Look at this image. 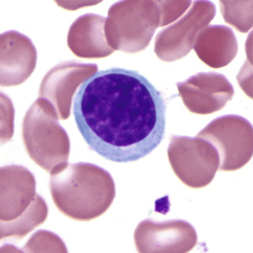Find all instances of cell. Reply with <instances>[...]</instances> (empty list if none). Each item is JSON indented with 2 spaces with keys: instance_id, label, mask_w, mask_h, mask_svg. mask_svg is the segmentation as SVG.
I'll return each mask as SVG.
<instances>
[{
  "instance_id": "cell-9",
  "label": "cell",
  "mask_w": 253,
  "mask_h": 253,
  "mask_svg": "<svg viewBox=\"0 0 253 253\" xmlns=\"http://www.w3.org/2000/svg\"><path fill=\"white\" fill-rule=\"evenodd\" d=\"M105 18L86 14L74 24L71 32V47L75 54L84 58H100L113 51L103 36Z\"/></svg>"
},
{
  "instance_id": "cell-8",
  "label": "cell",
  "mask_w": 253,
  "mask_h": 253,
  "mask_svg": "<svg viewBox=\"0 0 253 253\" xmlns=\"http://www.w3.org/2000/svg\"><path fill=\"white\" fill-rule=\"evenodd\" d=\"M194 49L202 61L212 68L225 67L238 51L235 34L230 28L220 25L207 26L200 32Z\"/></svg>"
},
{
  "instance_id": "cell-5",
  "label": "cell",
  "mask_w": 253,
  "mask_h": 253,
  "mask_svg": "<svg viewBox=\"0 0 253 253\" xmlns=\"http://www.w3.org/2000/svg\"><path fill=\"white\" fill-rule=\"evenodd\" d=\"M215 14L213 2H194L184 18L158 34L155 43L158 56L166 61H173L185 56L193 48L198 34L211 22Z\"/></svg>"
},
{
  "instance_id": "cell-3",
  "label": "cell",
  "mask_w": 253,
  "mask_h": 253,
  "mask_svg": "<svg viewBox=\"0 0 253 253\" xmlns=\"http://www.w3.org/2000/svg\"><path fill=\"white\" fill-rule=\"evenodd\" d=\"M197 137L211 142L216 149L221 171L240 169L253 156V126L248 120L237 115H226L213 120Z\"/></svg>"
},
{
  "instance_id": "cell-7",
  "label": "cell",
  "mask_w": 253,
  "mask_h": 253,
  "mask_svg": "<svg viewBox=\"0 0 253 253\" xmlns=\"http://www.w3.org/2000/svg\"><path fill=\"white\" fill-rule=\"evenodd\" d=\"M176 85L187 109L195 114H211L221 110L234 95L230 82L217 72L198 73Z\"/></svg>"
},
{
  "instance_id": "cell-4",
  "label": "cell",
  "mask_w": 253,
  "mask_h": 253,
  "mask_svg": "<svg viewBox=\"0 0 253 253\" xmlns=\"http://www.w3.org/2000/svg\"><path fill=\"white\" fill-rule=\"evenodd\" d=\"M169 159L174 172L192 188L206 187L219 169V155L213 145L200 137L174 136L170 140Z\"/></svg>"
},
{
  "instance_id": "cell-10",
  "label": "cell",
  "mask_w": 253,
  "mask_h": 253,
  "mask_svg": "<svg viewBox=\"0 0 253 253\" xmlns=\"http://www.w3.org/2000/svg\"><path fill=\"white\" fill-rule=\"evenodd\" d=\"M219 3L225 22L241 33H248L253 26V1H220Z\"/></svg>"
},
{
  "instance_id": "cell-1",
  "label": "cell",
  "mask_w": 253,
  "mask_h": 253,
  "mask_svg": "<svg viewBox=\"0 0 253 253\" xmlns=\"http://www.w3.org/2000/svg\"><path fill=\"white\" fill-rule=\"evenodd\" d=\"M73 113L89 148L117 163L147 156L166 133V101L148 79L134 70L96 71L78 89Z\"/></svg>"
},
{
  "instance_id": "cell-2",
  "label": "cell",
  "mask_w": 253,
  "mask_h": 253,
  "mask_svg": "<svg viewBox=\"0 0 253 253\" xmlns=\"http://www.w3.org/2000/svg\"><path fill=\"white\" fill-rule=\"evenodd\" d=\"M51 192L59 211L78 221H90L101 216L116 195L110 174L88 163L72 164L63 176L52 179Z\"/></svg>"
},
{
  "instance_id": "cell-6",
  "label": "cell",
  "mask_w": 253,
  "mask_h": 253,
  "mask_svg": "<svg viewBox=\"0 0 253 253\" xmlns=\"http://www.w3.org/2000/svg\"><path fill=\"white\" fill-rule=\"evenodd\" d=\"M197 239L196 229L184 220L157 222L146 219L134 232L139 253H188L196 246Z\"/></svg>"
}]
</instances>
